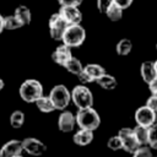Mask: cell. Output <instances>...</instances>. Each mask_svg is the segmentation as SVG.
<instances>
[{"label": "cell", "instance_id": "obj_1", "mask_svg": "<svg viewBox=\"0 0 157 157\" xmlns=\"http://www.w3.org/2000/svg\"><path fill=\"white\" fill-rule=\"evenodd\" d=\"M75 119L76 125H78V128L81 129H88L94 131L101 125V117L92 107L78 109L75 115Z\"/></svg>", "mask_w": 157, "mask_h": 157}, {"label": "cell", "instance_id": "obj_2", "mask_svg": "<svg viewBox=\"0 0 157 157\" xmlns=\"http://www.w3.org/2000/svg\"><path fill=\"white\" fill-rule=\"evenodd\" d=\"M18 93L22 101L27 103H34L43 94V86L36 78H27L20 85Z\"/></svg>", "mask_w": 157, "mask_h": 157}, {"label": "cell", "instance_id": "obj_3", "mask_svg": "<svg viewBox=\"0 0 157 157\" xmlns=\"http://www.w3.org/2000/svg\"><path fill=\"white\" fill-rule=\"evenodd\" d=\"M85 39H86V31L81 26V23H78V25H67V27L64 31L63 37H61L63 44H65L70 48L80 47L85 42Z\"/></svg>", "mask_w": 157, "mask_h": 157}, {"label": "cell", "instance_id": "obj_4", "mask_svg": "<svg viewBox=\"0 0 157 157\" xmlns=\"http://www.w3.org/2000/svg\"><path fill=\"white\" fill-rule=\"evenodd\" d=\"M70 94H71V101L78 109L88 108V107L93 105V94H92L91 90L87 86H85L83 83L76 85L72 88V91L70 92Z\"/></svg>", "mask_w": 157, "mask_h": 157}, {"label": "cell", "instance_id": "obj_5", "mask_svg": "<svg viewBox=\"0 0 157 157\" xmlns=\"http://www.w3.org/2000/svg\"><path fill=\"white\" fill-rule=\"evenodd\" d=\"M49 97L55 107V109L58 110H64L65 108H67L69 103L71 102V94L70 91L67 90V87L65 85H55L50 92H49Z\"/></svg>", "mask_w": 157, "mask_h": 157}, {"label": "cell", "instance_id": "obj_6", "mask_svg": "<svg viewBox=\"0 0 157 157\" xmlns=\"http://www.w3.org/2000/svg\"><path fill=\"white\" fill-rule=\"evenodd\" d=\"M104 72H105V69L102 65H99V64H87L86 66H83L82 71L77 75V77H78L81 83L86 85V83L94 82Z\"/></svg>", "mask_w": 157, "mask_h": 157}, {"label": "cell", "instance_id": "obj_7", "mask_svg": "<svg viewBox=\"0 0 157 157\" xmlns=\"http://www.w3.org/2000/svg\"><path fill=\"white\" fill-rule=\"evenodd\" d=\"M48 26H49V34H50V37H52L54 40H61L63 33H64V31L66 29L67 23H66V21L60 16L59 12L53 13V15L50 16L49 22H48Z\"/></svg>", "mask_w": 157, "mask_h": 157}, {"label": "cell", "instance_id": "obj_8", "mask_svg": "<svg viewBox=\"0 0 157 157\" xmlns=\"http://www.w3.org/2000/svg\"><path fill=\"white\" fill-rule=\"evenodd\" d=\"M118 135L121 140V145H123V150L128 153H132L140 145L135 137L134 130L131 128H121L118 131Z\"/></svg>", "mask_w": 157, "mask_h": 157}, {"label": "cell", "instance_id": "obj_9", "mask_svg": "<svg viewBox=\"0 0 157 157\" xmlns=\"http://www.w3.org/2000/svg\"><path fill=\"white\" fill-rule=\"evenodd\" d=\"M135 121L137 125H142V126H151L152 124L156 123V119H157V113L153 112L152 109H150L146 104L145 105H141L140 108L136 109L135 112Z\"/></svg>", "mask_w": 157, "mask_h": 157}, {"label": "cell", "instance_id": "obj_10", "mask_svg": "<svg viewBox=\"0 0 157 157\" xmlns=\"http://www.w3.org/2000/svg\"><path fill=\"white\" fill-rule=\"evenodd\" d=\"M21 144H22V150L31 156H42L47 151L45 144L36 137H26L25 140L21 141Z\"/></svg>", "mask_w": 157, "mask_h": 157}, {"label": "cell", "instance_id": "obj_11", "mask_svg": "<svg viewBox=\"0 0 157 157\" xmlns=\"http://www.w3.org/2000/svg\"><path fill=\"white\" fill-rule=\"evenodd\" d=\"M59 13L67 25H78L82 21V12L78 6H60Z\"/></svg>", "mask_w": 157, "mask_h": 157}, {"label": "cell", "instance_id": "obj_12", "mask_svg": "<svg viewBox=\"0 0 157 157\" xmlns=\"http://www.w3.org/2000/svg\"><path fill=\"white\" fill-rule=\"evenodd\" d=\"M76 125L75 115L69 110H63L58 118V128L61 132H71Z\"/></svg>", "mask_w": 157, "mask_h": 157}, {"label": "cell", "instance_id": "obj_13", "mask_svg": "<svg viewBox=\"0 0 157 157\" xmlns=\"http://www.w3.org/2000/svg\"><path fill=\"white\" fill-rule=\"evenodd\" d=\"M22 144L20 140H9L0 147V157H12L22 153Z\"/></svg>", "mask_w": 157, "mask_h": 157}, {"label": "cell", "instance_id": "obj_14", "mask_svg": "<svg viewBox=\"0 0 157 157\" xmlns=\"http://www.w3.org/2000/svg\"><path fill=\"white\" fill-rule=\"evenodd\" d=\"M72 56L71 54V48L65 45V44H61L59 47L55 48V50L52 53V59L55 64L60 65V66H64L65 63Z\"/></svg>", "mask_w": 157, "mask_h": 157}, {"label": "cell", "instance_id": "obj_15", "mask_svg": "<svg viewBox=\"0 0 157 157\" xmlns=\"http://www.w3.org/2000/svg\"><path fill=\"white\" fill-rule=\"evenodd\" d=\"M74 142L77 146H87L93 141V131L88 129H78L72 137Z\"/></svg>", "mask_w": 157, "mask_h": 157}, {"label": "cell", "instance_id": "obj_16", "mask_svg": "<svg viewBox=\"0 0 157 157\" xmlns=\"http://www.w3.org/2000/svg\"><path fill=\"white\" fill-rule=\"evenodd\" d=\"M98 86H101L103 90H108V91H112L117 87L118 82L115 80V77L113 75H109L107 72H104L103 75H101L96 81H94Z\"/></svg>", "mask_w": 157, "mask_h": 157}, {"label": "cell", "instance_id": "obj_17", "mask_svg": "<svg viewBox=\"0 0 157 157\" xmlns=\"http://www.w3.org/2000/svg\"><path fill=\"white\" fill-rule=\"evenodd\" d=\"M140 72H141V77L144 80V82L148 83L151 80H153L157 75H156V71H155V67H153V61H144L141 64V67H140Z\"/></svg>", "mask_w": 157, "mask_h": 157}, {"label": "cell", "instance_id": "obj_18", "mask_svg": "<svg viewBox=\"0 0 157 157\" xmlns=\"http://www.w3.org/2000/svg\"><path fill=\"white\" fill-rule=\"evenodd\" d=\"M13 15L21 21V23H22L23 26L31 23L32 13H31V10H29L27 6H25V5H20V6H17V7L15 9Z\"/></svg>", "mask_w": 157, "mask_h": 157}, {"label": "cell", "instance_id": "obj_19", "mask_svg": "<svg viewBox=\"0 0 157 157\" xmlns=\"http://www.w3.org/2000/svg\"><path fill=\"white\" fill-rule=\"evenodd\" d=\"M34 103H36L37 108L42 113H52V112L55 110V107H54V104H53V102H52V99H50L49 96L42 94Z\"/></svg>", "mask_w": 157, "mask_h": 157}, {"label": "cell", "instance_id": "obj_20", "mask_svg": "<svg viewBox=\"0 0 157 157\" xmlns=\"http://www.w3.org/2000/svg\"><path fill=\"white\" fill-rule=\"evenodd\" d=\"M64 67L70 72V74H72V75H78L81 71H82V69H83V65H82V63L77 59V58H75V56H71L66 63H65V65H64Z\"/></svg>", "mask_w": 157, "mask_h": 157}, {"label": "cell", "instance_id": "obj_21", "mask_svg": "<svg viewBox=\"0 0 157 157\" xmlns=\"http://www.w3.org/2000/svg\"><path fill=\"white\" fill-rule=\"evenodd\" d=\"M132 49V42L128 38H123L120 39L117 45H115V50H117V54L118 55H121V56H125L128 54H130Z\"/></svg>", "mask_w": 157, "mask_h": 157}, {"label": "cell", "instance_id": "obj_22", "mask_svg": "<svg viewBox=\"0 0 157 157\" xmlns=\"http://www.w3.org/2000/svg\"><path fill=\"white\" fill-rule=\"evenodd\" d=\"M25 123V113L22 110H13L11 114H10V125L11 128L13 129H20L22 128Z\"/></svg>", "mask_w": 157, "mask_h": 157}, {"label": "cell", "instance_id": "obj_23", "mask_svg": "<svg viewBox=\"0 0 157 157\" xmlns=\"http://www.w3.org/2000/svg\"><path fill=\"white\" fill-rule=\"evenodd\" d=\"M132 130H134V134H135V137H136L139 145H140V146L147 145V132H148V128L136 124V126H135Z\"/></svg>", "mask_w": 157, "mask_h": 157}, {"label": "cell", "instance_id": "obj_24", "mask_svg": "<svg viewBox=\"0 0 157 157\" xmlns=\"http://www.w3.org/2000/svg\"><path fill=\"white\" fill-rule=\"evenodd\" d=\"M21 27H23V25L21 23V21L15 15H10V16L4 17V29L13 31V29H18Z\"/></svg>", "mask_w": 157, "mask_h": 157}, {"label": "cell", "instance_id": "obj_25", "mask_svg": "<svg viewBox=\"0 0 157 157\" xmlns=\"http://www.w3.org/2000/svg\"><path fill=\"white\" fill-rule=\"evenodd\" d=\"M104 13L107 15V17H108L110 21H119V20H121V17H123V10H121L119 6H117L114 2L108 6V9L105 10Z\"/></svg>", "mask_w": 157, "mask_h": 157}, {"label": "cell", "instance_id": "obj_26", "mask_svg": "<svg viewBox=\"0 0 157 157\" xmlns=\"http://www.w3.org/2000/svg\"><path fill=\"white\" fill-rule=\"evenodd\" d=\"M147 146L151 148L157 150V124H152L148 126V132H147Z\"/></svg>", "mask_w": 157, "mask_h": 157}, {"label": "cell", "instance_id": "obj_27", "mask_svg": "<svg viewBox=\"0 0 157 157\" xmlns=\"http://www.w3.org/2000/svg\"><path fill=\"white\" fill-rule=\"evenodd\" d=\"M131 157H153V156H152L151 148L147 147V145H142V146H139L131 153Z\"/></svg>", "mask_w": 157, "mask_h": 157}, {"label": "cell", "instance_id": "obj_28", "mask_svg": "<svg viewBox=\"0 0 157 157\" xmlns=\"http://www.w3.org/2000/svg\"><path fill=\"white\" fill-rule=\"evenodd\" d=\"M108 148H110L112 151H119L123 150V145H121V140L119 137V135H114L112 137H109L108 142H107Z\"/></svg>", "mask_w": 157, "mask_h": 157}, {"label": "cell", "instance_id": "obj_29", "mask_svg": "<svg viewBox=\"0 0 157 157\" xmlns=\"http://www.w3.org/2000/svg\"><path fill=\"white\" fill-rule=\"evenodd\" d=\"M113 4V0H97V9L99 12L104 13L109 5Z\"/></svg>", "mask_w": 157, "mask_h": 157}, {"label": "cell", "instance_id": "obj_30", "mask_svg": "<svg viewBox=\"0 0 157 157\" xmlns=\"http://www.w3.org/2000/svg\"><path fill=\"white\" fill-rule=\"evenodd\" d=\"M146 105H147L150 109H152L153 112L157 113V96H156V94H151V96L147 98V101H146Z\"/></svg>", "mask_w": 157, "mask_h": 157}, {"label": "cell", "instance_id": "obj_31", "mask_svg": "<svg viewBox=\"0 0 157 157\" xmlns=\"http://www.w3.org/2000/svg\"><path fill=\"white\" fill-rule=\"evenodd\" d=\"M60 6H80L83 0H56Z\"/></svg>", "mask_w": 157, "mask_h": 157}, {"label": "cell", "instance_id": "obj_32", "mask_svg": "<svg viewBox=\"0 0 157 157\" xmlns=\"http://www.w3.org/2000/svg\"><path fill=\"white\" fill-rule=\"evenodd\" d=\"M132 1H134V0H113V2H114L117 6H119L121 10H125V9L130 7L131 4H132Z\"/></svg>", "mask_w": 157, "mask_h": 157}, {"label": "cell", "instance_id": "obj_33", "mask_svg": "<svg viewBox=\"0 0 157 157\" xmlns=\"http://www.w3.org/2000/svg\"><path fill=\"white\" fill-rule=\"evenodd\" d=\"M147 85H148V88H150L151 94H156L157 96V76L153 80H151Z\"/></svg>", "mask_w": 157, "mask_h": 157}, {"label": "cell", "instance_id": "obj_34", "mask_svg": "<svg viewBox=\"0 0 157 157\" xmlns=\"http://www.w3.org/2000/svg\"><path fill=\"white\" fill-rule=\"evenodd\" d=\"M4 31V16L0 13V34L2 33Z\"/></svg>", "mask_w": 157, "mask_h": 157}, {"label": "cell", "instance_id": "obj_35", "mask_svg": "<svg viewBox=\"0 0 157 157\" xmlns=\"http://www.w3.org/2000/svg\"><path fill=\"white\" fill-rule=\"evenodd\" d=\"M4 87H5V82H4V80L0 77V91H2Z\"/></svg>", "mask_w": 157, "mask_h": 157}, {"label": "cell", "instance_id": "obj_36", "mask_svg": "<svg viewBox=\"0 0 157 157\" xmlns=\"http://www.w3.org/2000/svg\"><path fill=\"white\" fill-rule=\"evenodd\" d=\"M153 67H155V71H156V75H157V60L153 61Z\"/></svg>", "mask_w": 157, "mask_h": 157}, {"label": "cell", "instance_id": "obj_37", "mask_svg": "<svg viewBox=\"0 0 157 157\" xmlns=\"http://www.w3.org/2000/svg\"><path fill=\"white\" fill-rule=\"evenodd\" d=\"M12 157H23L22 155H16V156H12Z\"/></svg>", "mask_w": 157, "mask_h": 157}, {"label": "cell", "instance_id": "obj_38", "mask_svg": "<svg viewBox=\"0 0 157 157\" xmlns=\"http://www.w3.org/2000/svg\"><path fill=\"white\" fill-rule=\"evenodd\" d=\"M156 49H157V44H156Z\"/></svg>", "mask_w": 157, "mask_h": 157}, {"label": "cell", "instance_id": "obj_39", "mask_svg": "<svg viewBox=\"0 0 157 157\" xmlns=\"http://www.w3.org/2000/svg\"><path fill=\"white\" fill-rule=\"evenodd\" d=\"M156 124H157V119H156Z\"/></svg>", "mask_w": 157, "mask_h": 157}, {"label": "cell", "instance_id": "obj_40", "mask_svg": "<svg viewBox=\"0 0 157 157\" xmlns=\"http://www.w3.org/2000/svg\"><path fill=\"white\" fill-rule=\"evenodd\" d=\"M156 157H157V156H156Z\"/></svg>", "mask_w": 157, "mask_h": 157}]
</instances>
